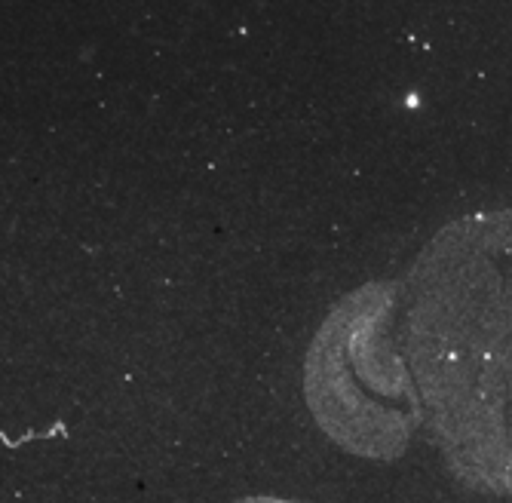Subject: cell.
Wrapping results in <instances>:
<instances>
[{
  "instance_id": "cell-1",
  "label": "cell",
  "mask_w": 512,
  "mask_h": 503,
  "mask_svg": "<svg viewBox=\"0 0 512 503\" xmlns=\"http://www.w3.org/2000/svg\"><path fill=\"white\" fill-rule=\"evenodd\" d=\"M408 292L445 448L470 482L512 491V209L445 227Z\"/></svg>"
}]
</instances>
